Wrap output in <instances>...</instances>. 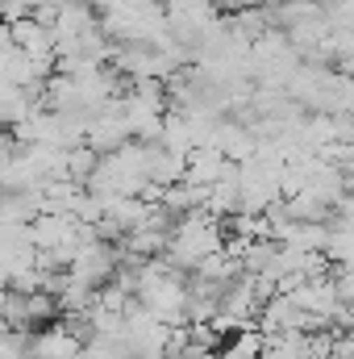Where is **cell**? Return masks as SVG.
Returning a JSON list of instances; mask_svg holds the SVG:
<instances>
[{
  "mask_svg": "<svg viewBox=\"0 0 354 359\" xmlns=\"http://www.w3.org/2000/svg\"><path fill=\"white\" fill-rule=\"evenodd\" d=\"M80 347H84V339H80L67 322H55V326L38 330V334H29V343H25L29 359H71V355H80Z\"/></svg>",
  "mask_w": 354,
  "mask_h": 359,
  "instance_id": "6da1fadb",
  "label": "cell"
}]
</instances>
